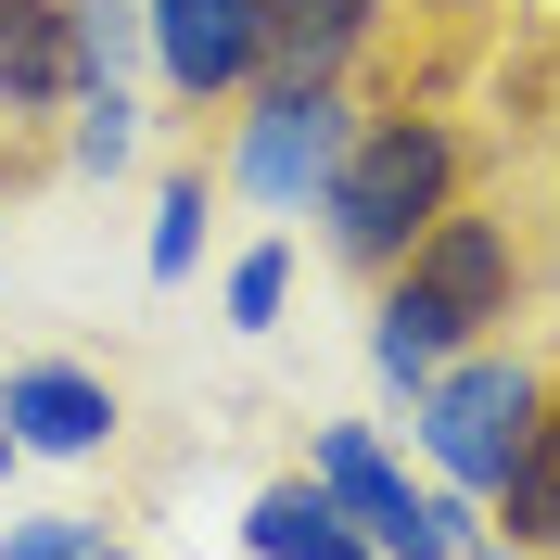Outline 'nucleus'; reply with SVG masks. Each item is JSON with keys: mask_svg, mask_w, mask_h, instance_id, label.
<instances>
[{"mask_svg": "<svg viewBox=\"0 0 560 560\" xmlns=\"http://www.w3.org/2000/svg\"><path fill=\"white\" fill-rule=\"evenodd\" d=\"M458 191H471V128L433 103H395V115H357L345 166H331V191L306 217H318V255L345 280H383V268H408V243Z\"/></svg>", "mask_w": 560, "mask_h": 560, "instance_id": "obj_1", "label": "nucleus"}, {"mask_svg": "<svg viewBox=\"0 0 560 560\" xmlns=\"http://www.w3.org/2000/svg\"><path fill=\"white\" fill-rule=\"evenodd\" d=\"M370 293H395V306H408L446 357H458V345H497V331L523 318V230H510L497 205L458 191V205L408 243V268H383Z\"/></svg>", "mask_w": 560, "mask_h": 560, "instance_id": "obj_2", "label": "nucleus"}, {"mask_svg": "<svg viewBox=\"0 0 560 560\" xmlns=\"http://www.w3.org/2000/svg\"><path fill=\"white\" fill-rule=\"evenodd\" d=\"M535 408H548V370H535V357H510V345H458L446 370L420 383L408 433H420V458H433V485L497 497V485H510V458L535 446Z\"/></svg>", "mask_w": 560, "mask_h": 560, "instance_id": "obj_3", "label": "nucleus"}, {"mask_svg": "<svg viewBox=\"0 0 560 560\" xmlns=\"http://www.w3.org/2000/svg\"><path fill=\"white\" fill-rule=\"evenodd\" d=\"M345 140H357L345 77H255L230 103V191L268 205V217H306L331 191V166H345Z\"/></svg>", "mask_w": 560, "mask_h": 560, "instance_id": "obj_4", "label": "nucleus"}, {"mask_svg": "<svg viewBox=\"0 0 560 560\" xmlns=\"http://www.w3.org/2000/svg\"><path fill=\"white\" fill-rule=\"evenodd\" d=\"M306 471L357 510V535H370L383 560H471V548L497 535V523H485V497H458V485H408V458H395L370 420H318Z\"/></svg>", "mask_w": 560, "mask_h": 560, "instance_id": "obj_5", "label": "nucleus"}, {"mask_svg": "<svg viewBox=\"0 0 560 560\" xmlns=\"http://www.w3.org/2000/svg\"><path fill=\"white\" fill-rule=\"evenodd\" d=\"M140 65L178 115H230L268 77V0H140Z\"/></svg>", "mask_w": 560, "mask_h": 560, "instance_id": "obj_6", "label": "nucleus"}, {"mask_svg": "<svg viewBox=\"0 0 560 560\" xmlns=\"http://www.w3.org/2000/svg\"><path fill=\"white\" fill-rule=\"evenodd\" d=\"M0 420H13L26 458H103L128 433V395L103 370H77V357H13L0 370Z\"/></svg>", "mask_w": 560, "mask_h": 560, "instance_id": "obj_7", "label": "nucleus"}, {"mask_svg": "<svg viewBox=\"0 0 560 560\" xmlns=\"http://www.w3.org/2000/svg\"><path fill=\"white\" fill-rule=\"evenodd\" d=\"M77 103V0H0V128H65Z\"/></svg>", "mask_w": 560, "mask_h": 560, "instance_id": "obj_8", "label": "nucleus"}, {"mask_svg": "<svg viewBox=\"0 0 560 560\" xmlns=\"http://www.w3.org/2000/svg\"><path fill=\"white\" fill-rule=\"evenodd\" d=\"M243 560H383L370 535H357V510L318 471H280V485H255L243 510Z\"/></svg>", "mask_w": 560, "mask_h": 560, "instance_id": "obj_9", "label": "nucleus"}, {"mask_svg": "<svg viewBox=\"0 0 560 560\" xmlns=\"http://www.w3.org/2000/svg\"><path fill=\"white\" fill-rule=\"evenodd\" d=\"M395 0H268V77H357Z\"/></svg>", "mask_w": 560, "mask_h": 560, "instance_id": "obj_10", "label": "nucleus"}, {"mask_svg": "<svg viewBox=\"0 0 560 560\" xmlns=\"http://www.w3.org/2000/svg\"><path fill=\"white\" fill-rule=\"evenodd\" d=\"M485 523L510 535V548L560 560V370H548V408H535V446L510 458V485L485 497Z\"/></svg>", "mask_w": 560, "mask_h": 560, "instance_id": "obj_11", "label": "nucleus"}, {"mask_svg": "<svg viewBox=\"0 0 560 560\" xmlns=\"http://www.w3.org/2000/svg\"><path fill=\"white\" fill-rule=\"evenodd\" d=\"M65 166L77 178H128L140 166V90L128 77H90V90L65 103Z\"/></svg>", "mask_w": 560, "mask_h": 560, "instance_id": "obj_12", "label": "nucleus"}, {"mask_svg": "<svg viewBox=\"0 0 560 560\" xmlns=\"http://www.w3.org/2000/svg\"><path fill=\"white\" fill-rule=\"evenodd\" d=\"M205 205H217L205 166H166V191H153V230H140V268H153V280H191V268H205Z\"/></svg>", "mask_w": 560, "mask_h": 560, "instance_id": "obj_13", "label": "nucleus"}, {"mask_svg": "<svg viewBox=\"0 0 560 560\" xmlns=\"http://www.w3.org/2000/svg\"><path fill=\"white\" fill-rule=\"evenodd\" d=\"M370 370H383V395H408V408H420V383L446 370V345H433L395 293H370Z\"/></svg>", "mask_w": 560, "mask_h": 560, "instance_id": "obj_14", "label": "nucleus"}, {"mask_svg": "<svg viewBox=\"0 0 560 560\" xmlns=\"http://www.w3.org/2000/svg\"><path fill=\"white\" fill-rule=\"evenodd\" d=\"M293 306V243H243L230 255V331H280Z\"/></svg>", "mask_w": 560, "mask_h": 560, "instance_id": "obj_15", "label": "nucleus"}, {"mask_svg": "<svg viewBox=\"0 0 560 560\" xmlns=\"http://www.w3.org/2000/svg\"><path fill=\"white\" fill-rule=\"evenodd\" d=\"M90 77H140V0H77V90Z\"/></svg>", "mask_w": 560, "mask_h": 560, "instance_id": "obj_16", "label": "nucleus"}, {"mask_svg": "<svg viewBox=\"0 0 560 560\" xmlns=\"http://www.w3.org/2000/svg\"><path fill=\"white\" fill-rule=\"evenodd\" d=\"M103 523L90 510H26V523H0V560H90Z\"/></svg>", "mask_w": 560, "mask_h": 560, "instance_id": "obj_17", "label": "nucleus"}, {"mask_svg": "<svg viewBox=\"0 0 560 560\" xmlns=\"http://www.w3.org/2000/svg\"><path fill=\"white\" fill-rule=\"evenodd\" d=\"M471 560H535V548H510V535H485V548H471Z\"/></svg>", "mask_w": 560, "mask_h": 560, "instance_id": "obj_18", "label": "nucleus"}, {"mask_svg": "<svg viewBox=\"0 0 560 560\" xmlns=\"http://www.w3.org/2000/svg\"><path fill=\"white\" fill-rule=\"evenodd\" d=\"M13 458H26V446H13V420H0V485H13Z\"/></svg>", "mask_w": 560, "mask_h": 560, "instance_id": "obj_19", "label": "nucleus"}, {"mask_svg": "<svg viewBox=\"0 0 560 560\" xmlns=\"http://www.w3.org/2000/svg\"><path fill=\"white\" fill-rule=\"evenodd\" d=\"M90 560H128V548H115V535H103V548H90Z\"/></svg>", "mask_w": 560, "mask_h": 560, "instance_id": "obj_20", "label": "nucleus"}]
</instances>
